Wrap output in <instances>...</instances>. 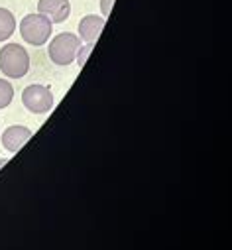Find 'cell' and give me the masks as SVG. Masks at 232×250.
I'll return each mask as SVG.
<instances>
[{"mask_svg":"<svg viewBox=\"0 0 232 250\" xmlns=\"http://www.w3.org/2000/svg\"><path fill=\"white\" fill-rule=\"evenodd\" d=\"M0 71L10 79H22L30 71V55L18 43H6L0 49Z\"/></svg>","mask_w":232,"mask_h":250,"instance_id":"6da1fadb","label":"cell"},{"mask_svg":"<svg viewBox=\"0 0 232 250\" xmlns=\"http://www.w3.org/2000/svg\"><path fill=\"white\" fill-rule=\"evenodd\" d=\"M79 47H81V38L71 32H63L49 42L47 55L55 65H71L77 59Z\"/></svg>","mask_w":232,"mask_h":250,"instance_id":"7a4b0ae2","label":"cell"},{"mask_svg":"<svg viewBox=\"0 0 232 250\" xmlns=\"http://www.w3.org/2000/svg\"><path fill=\"white\" fill-rule=\"evenodd\" d=\"M51 28H53V22H49V18H45L41 14H28L20 22V34H22L24 42H28L30 45H36V47L43 45L49 40Z\"/></svg>","mask_w":232,"mask_h":250,"instance_id":"3957f363","label":"cell"},{"mask_svg":"<svg viewBox=\"0 0 232 250\" xmlns=\"http://www.w3.org/2000/svg\"><path fill=\"white\" fill-rule=\"evenodd\" d=\"M24 106L34 114H43L53 108V93L45 85H28L22 91Z\"/></svg>","mask_w":232,"mask_h":250,"instance_id":"277c9868","label":"cell"},{"mask_svg":"<svg viewBox=\"0 0 232 250\" xmlns=\"http://www.w3.org/2000/svg\"><path fill=\"white\" fill-rule=\"evenodd\" d=\"M38 10H39L41 16L49 18V22L61 24V22H65L69 18L71 4H69V0H39Z\"/></svg>","mask_w":232,"mask_h":250,"instance_id":"5b68a950","label":"cell"},{"mask_svg":"<svg viewBox=\"0 0 232 250\" xmlns=\"http://www.w3.org/2000/svg\"><path fill=\"white\" fill-rule=\"evenodd\" d=\"M32 138V130L28 126H18V124H14V126H8L4 132H2V146L8 150V152H18L28 140Z\"/></svg>","mask_w":232,"mask_h":250,"instance_id":"8992f818","label":"cell"},{"mask_svg":"<svg viewBox=\"0 0 232 250\" xmlns=\"http://www.w3.org/2000/svg\"><path fill=\"white\" fill-rule=\"evenodd\" d=\"M104 18L100 16H95V14H89L85 18H81L79 22V38L81 42H87V43H95L104 28Z\"/></svg>","mask_w":232,"mask_h":250,"instance_id":"52a82bcc","label":"cell"},{"mask_svg":"<svg viewBox=\"0 0 232 250\" xmlns=\"http://www.w3.org/2000/svg\"><path fill=\"white\" fill-rule=\"evenodd\" d=\"M16 30V18L10 10L0 8V42L8 40Z\"/></svg>","mask_w":232,"mask_h":250,"instance_id":"ba28073f","label":"cell"},{"mask_svg":"<svg viewBox=\"0 0 232 250\" xmlns=\"http://www.w3.org/2000/svg\"><path fill=\"white\" fill-rule=\"evenodd\" d=\"M14 99V87L10 85V81L0 79V110L6 108Z\"/></svg>","mask_w":232,"mask_h":250,"instance_id":"9c48e42d","label":"cell"},{"mask_svg":"<svg viewBox=\"0 0 232 250\" xmlns=\"http://www.w3.org/2000/svg\"><path fill=\"white\" fill-rule=\"evenodd\" d=\"M91 49H93V43H87L85 47H79V51H77V61H79V65H83L85 61H87Z\"/></svg>","mask_w":232,"mask_h":250,"instance_id":"30bf717a","label":"cell"},{"mask_svg":"<svg viewBox=\"0 0 232 250\" xmlns=\"http://www.w3.org/2000/svg\"><path fill=\"white\" fill-rule=\"evenodd\" d=\"M112 4H114V0H100V10H102V16H104V18L110 14Z\"/></svg>","mask_w":232,"mask_h":250,"instance_id":"8fae6325","label":"cell"},{"mask_svg":"<svg viewBox=\"0 0 232 250\" xmlns=\"http://www.w3.org/2000/svg\"><path fill=\"white\" fill-rule=\"evenodd\" d=\"M6 162H8V160H6V158H2V160H0V167H2V166H4V164H6Z\"/></svg>","mask_w":232,"mask_h":250,"instance_id":"7c38bea8","label":"cell"}]
</instances>
